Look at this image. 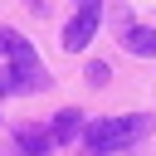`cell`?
I'll return each instance as SVG.
<instances>
[{
  "instance_id": "5b68a950",
  "label": "cell",
  "mask_w": 156,
  "mask_h": 156,
  "mask_svg": "<svg viewBox=\"0 0 156 156\" xmlns=\"http://www.w3.org/2000/svg\"><path fill=\"white\" fill-rule=\"evenodd\" d=\"M127 49L141 54V58H151V54H156V29H132V34H127Z\"/></svg>"
},
{
  "instance_id": "8992f818",
  "label": "cell",
  "mask_w": 156,
  "mask_h": 156,
  "mask_svg": "<svg viewBox=\"0 0 156 156\" xmlns=\"http://www.w3.org/2000/svg\"><path fill=\"white\" fill-rule=\"evenodd\" d=\"M49 141H54L49 132H20V146H29V151H44Z\"/></svg>"
},
{
  "instance_id": "6da1fadb",
  "label": "cell",
  "mask_w": 156,
  "mask_h": 156,
  "mask_svg": "<svg viewBox=\"0 0 156 156\" xmlns=\"http://www.w3.org/2000/svg\"><path fill=\"white\" fill-rule=\"evenodd\" d=\"M146 132H151V117H146V112H132V117H98V122H88L83 141H88L93 151H117V146L141 141Z\"/></svg>"
},
{
  "instance_id": "7a4b0ae2",
  "label": "cell",
  "mask_w": 156,
  "mask_h": 156,
  "mask_svg": "<svg viewBox=\"0 0 156 156\" xmlns=\"http://www.w3.org/2000/svg\"><path fill=\"white\" fill-rule=\"evenodd\" d=\"M0 54H10V58H15V68H10L15 93H34V88H44V83H49V78H44V63H39V54L29 49V39H24V34L0 29Z\"/></svg>"
},
{
  "instance_id": "3957f363",
  "label": "cell",
  "mask_w": 156,
  "mask_h": 156,
  "mask_svg": "<svg viewBox=\"0 0 156 156\" xmlns=\"http://www.w3.org/2000/svg\"><path fill=\"white\" fill-rule=\"evenodd\" d=\"M93 29H98V0H83V10H78V15L68 20V29H63V49H68V54L88 49Z\"/></svg>"
},
{
  "instance_id": "277c9868",
  "label": "cell",
  "mask_w": 156,
  "mask_h": 156,
  "mask_svg": "<svg viewBox=\"0 0 156 156\" xmlns=\"http://www.w3.org/2000/svg\"><path fill=\"white\" fill-rule=\"evenodd\" d=\"M78 117H83V112H73V107H68V112H58V122H54V132H49V136H54V141H73V136H78Z\"/></svg>"
},
{
  "instance_id": "52a82bcc",
  "label": "cell",
  "mask_w": 156,
  "mask_h": 156,
  "mask_svg": "<svg viewBox=\"0 0 156 156\" xmlns=\"http://www.w3.org/2000/svg\"><path fill=\"white\" fill-rule=\"evenodd\" d=\"M0 93H15V83H10V68H0Z\"/></svg>"
}]
</instances>
